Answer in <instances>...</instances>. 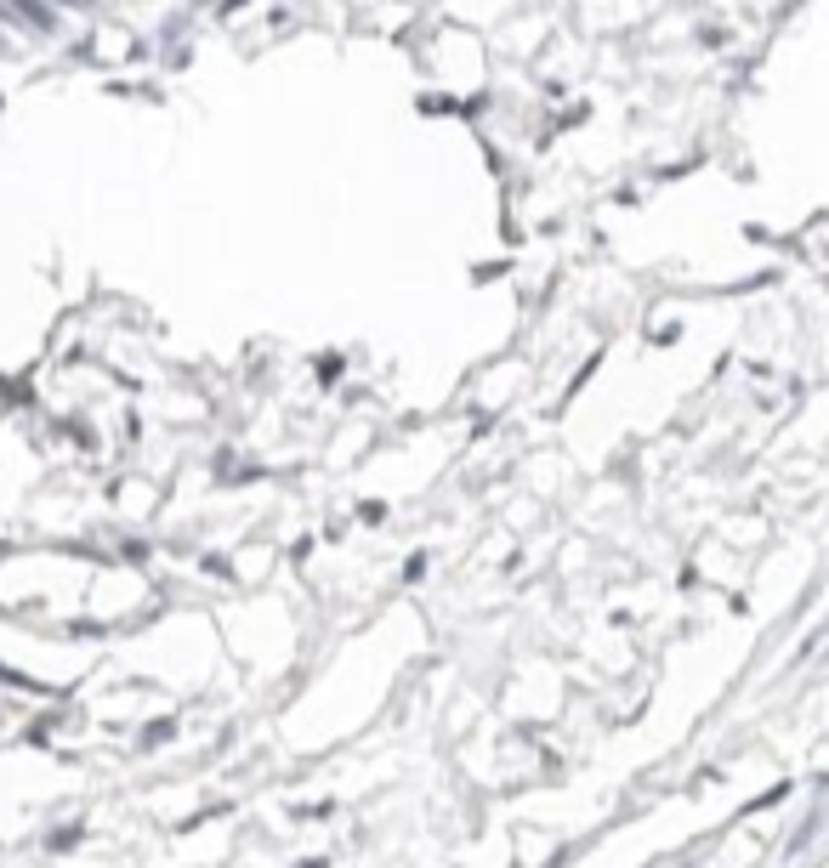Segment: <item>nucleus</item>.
Segmentation results:
<instances>
[{"label": "nucleus", "mask_w": 829, "mask_h": 868, "mask_svg": "<svg viewBox=\"0 0 829 868\" xmlns=\"http://www.w3.org/2000/svg\"><path fill=\"white\" fill-rule=\"evenodd\" d=\"M12 12H23L29 18V29H40V35H52L57 29V18H52V6H40V0H6Z\"/></svg>", "instance_id": "1"}]
</instances>
